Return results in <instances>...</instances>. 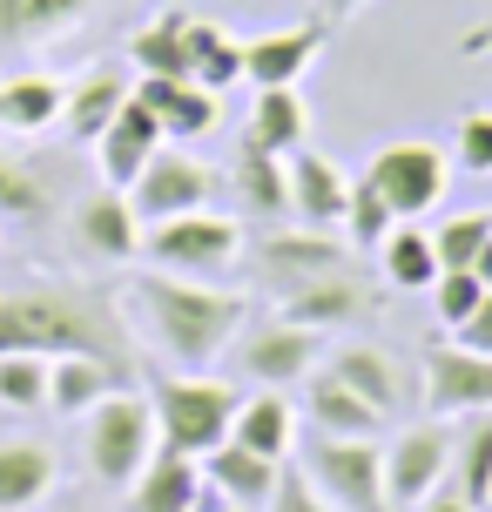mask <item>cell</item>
Here are the masks:
<instances>
[{
	"mask_svg": "<svg viewBox=\"0 0 492 512\" xmlns=\"http://www.w3.org/2000/svg\"><path fill=\"white\" fill-rule=\"evenodd\" d=\"M129 358V310L95 283H21L0 290V358Z\"/></svg>",
	"mask_w": 492,
	"mask_h": 512,
	"instance_id": "cell-1",
	"label": "cell"
},
{
	"mask_svg": "<svg viewBox=\"0 0 492 512\" xmlns=\"http://www.w3.org/2000/svg\"><path fill=\"white\" fill-rule=\"evenodd\" d=\"M122 310L142 324V337H149L176 371H209L216 351H230L236 331H243V317H250V304H243L236 290H216V283H196V277H169V270L129 277Z\"/></svg>",
	"mask_w": 492,
	"mask_h": 512,
	"instance_id": "cell-2",
	"label": "cell"
},
{
	"mask_svg": "<svg viewBox=\"0 0 492 512\" xmlns=\"http://www.w3.org/2000/svg\"><path fill=\"white\" fill-rule=\"evenodd\" d=\"M149 405H156V438L169 452L209 459V452L230 438V418H236L243 398H236L223 378H209V371H176V378H156Z\"/></svg>",
	"mask_w": 492,
	"mask_h": 512,
	"instance_id": "cell-3",
	"label": "cell"
},
{
	"mask_svg": "<svg viewBox=\"0 0 492 512\" xmlns=\"http://www.w3.org/2000/svg\"><path fill=\"white\" fill-rule=\"evenodd\" d=\"M297 472L311 479V492L331 512H391V499H385V452H378L371 438L311 432V438H304Z\"/></svg>",
	"mask_w": 492,
	"mask_h": 512,
	"instance_id": "cell-4",
	"label": "cell"
},
{
	"mask_svg": "<svg viewBox=\"0 0 492 512\" xmlns=\"http://www.w3.org/2000/svg\"><path fill=\"white\" fill-rule=\"evenodd\" d=\"M142 250H149V270H169V277L216 283L223 270H236V256H243V230H236L230 216L189 209V216L149 223V230H142Z\"/></svg>",
	"mask_w": 492,
	"mask_h": 512,
	"instance_id": "cell-5",
	"label": "cell"
},
{
	"mask_svg": "<svg viewBox=\"0 0 492 512\" xmlns=\"http://www.w3.org/2000/svg\"><path fill=\"white\" fill-rule=\"evenodd\" d=\"M81 452H88V472H95L102 486L129 492V479L149 465V452H156V405L135 398V391H108L102 405L88 411Z\"/></svg>",
	"mask_w": 492,
	"mask_h": 512,
	"instance_id": "cell-6",
	"label": "cell"
},
{
	"mask_svg": "<svg viewBox=\"0 0 492 512\" xmlns=\"http://www.w3.org/2000/svg\"><path fill=\"white\" fill-rule=\"evenodd\" d=\"M364 182H371V189L391 203V216H398V223H418V216L445 196L452 169H445V155L432 149V142H391V149L371 155Z\"/></svg>",
	"mask_w": 492,
	"mask_h": 512,
	"instance_id": "cell-7",
	"label": "cell"
},
{
	"mask_svg": "<svg viewBox=\"0 0 492 512\" xmlns=\"http://www.w3.org/2000/svg\"><path fill=\"white\" fill-rule=\"evenodd\" d=\"M209 189H216V176H209L196 155L156 149L149 162H142V176L129 182V209L142 216V230H149V223H169V216L209 209Z\"/></svg>",
	"mask_w": 492,
	"mask_h": 512,
	"instance_id": "cell-8",
	"label": "cell"
},
{
	"mask_svg": "<svg viewBox=\"0 0 492 512\" xmlns=\"http://www.w3.org/2000/svg\"><path fill=\"white\" fill-rule=\"evenodd\" d=\"M445 472H452V432H445L439 418H432V425H412V432H398L385 445V499H391V512L425 506V499L439 492Z\"/></svg>",
	"mask_w": 492,
	"mask_h": 512,
	"instance_id": "cell-9",
	"label": "cell"
},
{
	"mask_svg": "<svg viewBox=\"0 0 492 512\" xmlns=\"http://www.w3.org/2000/svg\"><path fill=\"white\" fill-rule=\"evenodd\" d=\"M317 351H324V331L290 324V317H270V324H257V331L236 344V371L250 384H263V391H284V384L311 378Z\"/></svg>",
	"mask_w": 492,
	"mask_h": 512,
	"instance_id": "cell-10",
	"label": "cell"
},
{
	"mask_svg": "<svg viewBox=\"0 0 492 512\" xmlns=\"http://www.w3.org/2000/svg\"><path fill=\"white\" fill-rule=\"evenodd\" d=\"M425 405H432V418L492 411V358L466 351V344H432L425 351Z\"/></svg>",
	"mask_w": 492,
	"mask_h": 512,
	"instance_id": "cell-11",
	"label": "cell"
},
{
	"mask_svg": "<svg viewBox=\"0 0 492 512\" xmlns=\"http://www.w3.org/2000/svg\"><path fill=\"white\" fill-rule=\"evenodd\" d=\"M284 290V317L290 324H311V331H337V324H358L371 317V283L351 277V270H324V277H297V283H277Z\"/></svg>",
	"mask_w": 492,
	"mask_h": 512,
	"instance_id": "cell-12",
	"label": "cell"
},
{
	"mask_svg": "<svg viewBox=\"0 0 492 512\" xmlns=\"http://www.w3.org/2000/svg\"><path fill=\"white\" fill-rule=\"evenodd\" d=\"M162 149V115L142 95L129 88V102H122V115L95 135V162H102V182L108 189H129L135 176H142V162Z\"/></svg>",
	"mask_w": 492,
	"mask_h": 512,
	"instance_id": "cell-13",
	"label": "cell"
},
{
	"mask_svg": "<svg viewBox=\"0 0 492 512\" xmlns=\"http://www.w3.org/2000/svg\"><path fill=\"white\" fill-rule=\"evenodd\" d=\"M324 34L331 27H270L257 41H243V81L250 88H297L324 48Z\"/></svg>",
	"mask_w": 492,
	"mask_h": 512,
	"instance_id": "cell-14",
	"label": "cell"
},
{
	"mask_svg": "<svg viewBox=\"0 0 492 512\" xmlns=\"http://www.w3.org/2000/svg\"><path fill=\"white\" fill-rule=\"evenodd\" d=\"M135 364L122 358H48V411L54 418H75V411H95L108 391H129Z\"/></svg>",
	"mask_w": 492,
	"mask_h": 512,
	"instance_id": "cell-15",
	"label": "cell"
},
{
	"mask_svg": "<svg viewBox=\"0 0 492 512\" xmlns=\"http://www.w3.org/2000/svg\"><path fill=\"white\" fill-rule=\"evenodd\" d=\"M284 169H290V209H297L311 230H331V223H344V209H351V176L337 169L331 155L297 149Z\"/></svg>",
	"mask_w": 492,
	"mask_h": 512,
	"instance_id": "cell-16",
	"label": "cell"
},
{
	"mask_svg": "<svg viewBox=\"0 0 492 512\" xmlns=\"http://www.w3.org/2000/svg\"><path fill=\"white\" fill-rule=\"evenodd\" d=\"M196 492H203V465L189 459V452L156 445L149 465L129 479V506H122V512H189V506H196Z\"/></svg>",
	"mask_w": 492,
	"mask_h": 512,
	"instance_id": "cell-17",
	"label": "cell"
},
{
	"mask_svg": "<svg viewBox=\"0 0 492 512\" xmlns=\"http://www.w3.org/2000/svg\"><path fill=\"white\" fill-rule=\"evenodd\" d=\"M277 472H284V459H257V452H243L236 438H223L203 459V479L223 492V499H236L243 512H263L277 499Z\"/></svg>",
	"mask_w": 492,
	"mask_h": 512,
	"instance_id": "cell-18",
	"label": "cell"
},
{
	"mask_svg": "<svg viewBox=\"0 0 492 512\" xmlns=\"http://www.w3.org/2000/svg\"><path fill=\"white\" fill-rule=\"evenodd\" d=\"M61 486V459L41 438H7L0 445V512H27Z\"/></svg>",
	"mask_w": 492,
	"mask_h": 512,
	"instance_id": "cell-19",
	"label": "cell"
},
{
	"mask_svg": "<svg viewBox=\"0 0 492 512\" xmlns=\"http://www.w3.org/2000/svg\"><path fill=\"white\" fill-rule=\"evenodd\" d=\"M75 236L95 256H108V263H129V256L142 250V216L129 209V196L102 189V196H88V203L75 209Z\"/></svg>",
	"mask_w": 492,
	"mask_h": 512,
	"instance_id": "cell-20",
	"label": "cell"
},
{
	"mask_svg": "<svg viewBox=\"0 0 492 512\" xmlns=\"http://www.w3.org/2000/svg\"><path fill=\"white\" fill-rule=\"evenodd\" d=\"M230 438L243 452H257V459H290V445H297V411L284 405V391H257V398L236 405Z\"/></svg>",
	"mask_w": 492,
	"mask_h": 512,
	"instance_id": "cell-21",
	"label": "cell"
},
{
	"mask_svg": "<svg viewBox=\"0 0 492 512\" xmlns=\"http://www.w3.org/2000/svg\"><path fill=\"white\" fill-rule=\"evenodd\" d=\"M122 102H129V81L115 75V68H88L81 81H68V102H61V122H68V135L75 142H95L115 115H122Z\"/></svg>",
	"mask_w": 492,
	"mask_h": 512,
	"instance_id": "cell-22",
	"label": "cell"
},
{
	"mask_svg": "<svg viewBox=\"0 0 492 512\" xmlns=\"http://www.w3.org/2000/svg\"><path fill=\"white\" fill-rule=\"evenodd\" d=\"M95 7L102 0H0V48H41Z\"/></svg>",
	"mask_w": 492,
	"mask_h": 512,
	"instance_id": "cell-23",
	"label": "cell"
},
{
	"mask_svg": "<svg viewBox=\"0 0 492 512\" xmlns=\"http://www.w3.org/2000/svg\"><path fill=\"white\" fill-rule=\"evenodd\" d=\"M331 378H344L358 398H371V405L385 411V418L405 405V371H398V358L378 351V344H344L331 358Z\"/></svg>",
	"mask_w": 492,
	"mask_h": 512,
	"instance_id": "cell-24",
	"label": "cell"
},
{
	"mask_svg": "<svg viewBox=\"0 0 492 512\" xmlns=\"http://www.w3.org/2000/svg\"><path fill=\"white\" fill-rule=\"evenodd\" d=\"M304 405H311V432H331V438H371L385 425V411L371 405V398H358V391L344 378H331V371L311 378V398H304Z\"/></svg>",
	"mask_w": 492,
	"mask_h": 512,
	"instance_id": "cell-25",
	"label": "cell"
},
{
	"mask_svg": "<svg viewBox=\"0 0 492 512\" xmlns=\"http://www.w3.org/2000/svg\"><path fill=\"white\" fill-rule=\"evenodd\" d=\"M452 492L466 499L472 512H486L492 506V411H472L466 418V432L452 438Z\"/></svg>",
	"mask_w": 492,
	"mask_h": 512,
	"instance_id": "cell-26",
	"label": "cell"
},
{
	"mask_svg": "<svg viewBox=\"0 0 492 512\" xmlns=\"http://www.w3.org/2000/svg\"><path fill=\"white\" fill-rule=\"evenodd\" d=\"M135 95L162 115V135H203V128H216V95L196 88V81L142 75V81H135Z\"/></svg>",
	"mask_w": 492,
	"mask_h": 512,
	"instance_id": "cell-27",
	"label": "cell"
},
{
	"mask_svg": "<svg viewBox=\"0 0 492 512\" xmlns=\"http://www.w3.org/2000/svg\"><path fill=\"white\" fill-rule=\"evenodd\" d=\"M129 61L142 75H162V81H189V14H156L149 27H135L129 41Z\"/></svg>",
	"mask_w": 492,
	"mask_h": 512,
	"instance_id": "cell-28",
	"label": "cell"
},
{
	"mask_svg": "<svg viewBox=\"0 0 492 512\" xmlns=\"http://www.w3.org/2000/svg\"><path fill=\"white\" fill-rule=\"evenodd\" d=\"M304 95L297 88H257V102H250V142H263L270 155H297L304 149Z\"/></svg>",
	"mask_w": 492,
	"mask_h": 512,
	"instance_id": "cell-29",
	"label": "cell"
},
{
	"mask_svg": "<svg viewBox=\"0 0 492 512\" xmlns=\"http://www.w3.org/2000/svg\"><path fill=\"white\" fill-rule=\"evenodd\" d=\"M263 263H270L277 283H297V277H324V270H351V250L331 243L324 230H304V236H277L263 250Z\"/></svg>",
	"mask_w": 492,
	"mask_h": 512,
	"instance_id": "cell-30",
	"label": "cell"
},
{
	"mask_svg": "<svg viewBox=\"0 0 492 512\" xmlns=\"http://www.w3.org/2000/svg\"><path fill=\"white\" fill-rule=\"evenodd\" d=\"M68 102V81L54 75H14L0 81V122L14 128V135H34V128H48Z\"/></svg>",
	"mask_w": 492,
	"mask_h": 512,
	"instance_id": "cell-31",
	"label": "cell"
},
{
	"mask_svg": "<svg viewBox=\"0 0 492 512\" xmlns=\"http://www.w3.org/2000/svg\"><path fill=\"white\" fill-rule=\"evenodd\" d=\"M378 270H385L391 290H432V277H439V250H432V236L418 230V223H398V230L378 243Z\"/></svg>",
	"mask_w": 492,
	"mask_h": 512,
	"instance_id": "cell-32",
	"label": "cell"
},
{
	"mask_svg": "<svg viewBox=\"0 0 492 512\" xmlns=\"http://www.w3.org/2000/svg\"><path fill=\"white\" fill-rule=\"evenodd\" d=\"M189 81L209 88V95H223L243 81V41H230L223 27L209 21H189Z\"/></svg>",
	"mask_w": 492,
	"mask_h": 512,
	"instance_id": "cell-33",
	"label": "cell"
},
{
	"mask_svg": "<svg viewBox=\"0 0 492 512\" xmlns=\"http://www.w3.org/2000/svg\"><path fill=\"white\" fill-rule=\"evenodd\" d=\"M236 182H243V203L257 209V216H284V209H290L284 155H270L263 142H250V135H243V149H236Z\"/></svg>",
	"mask_w": 492,
	"mask_h": 512,
	"instance_id": "cell-34",
	"label": "cell"
},
{
	"mask_svg": "<svg viewBox=\"0 0 492 512\" xmlns=\"http://www.w3.org/2000/svg\"><path fill=\"white\" fill-rule=\"evenodd\" d=\"M0 405L7 411H48V358L7 351L0 358Z\"/></svg>",
	"mask_w": 492,
	"mask_h": 512,
	"instance_id": "cell-35",
	"label": "cell"
},
{
	"mask_svg": "<svg viewBox=\"0 0 492 512\" xmlns=\"http://www.w3.org/2000/svg\"><path fill=\"white\" fill-rule=\"evenodd\" d=\"M48 209V189H41V176L27 169L21 155L0 149V223H34Z\"/></svg>",
	"mask_w": 492,
	"mask_h": 512,
	"instance_id": "cell-36",
	"label": "cell"
},
{
	"mask_svg": "<svg viewBox=\"0 0 492 512\" xmlns=\"http://www.w3.org/2000/svg\"><path fill=\"white\" fill-rule=\"evenodd\" d=\"M344 230H351V243H358V250H378V243L398 230L391 203H385V196H378V189H371L364 176L351 182V209H344Z\"/></svg>",
	"mask_w": 492,
	"mask_h": 512,
	"instance_id": "cell-37",
	"label": "cell"
},
{
	"mask_svg": "<svg viewBox=\"0 0 492 512\" xmlns=\"http://www.w3.org/2000/svg\"><path fill=\"white\" fill-rule=\"evenodd\" d=\"M486 243H492V216H452V223L432 236V250H439V270H472Z\"/></svg>",
	"mask_w": 492,
	"mask_h": 512,
	"instance_id": "cell-38",
	"label": "cell"
},
{
	"mask_svg": "<svg viewBox=\"0 0 492 512\" xmlns=\"http://www.w3.org/2000/svg\"><path fill=\"white\" fill-rule=\"evenodd\" d=\"M479 304H486V283L472 277V270H439V277H432V310H439V324L459 331Z\"/></svg>",
	"mask_w": 492,
	"mask_h": 512,
	"instance_id": "cell-39",
	"label": "cell"
},
{
	"mask_svg": "<svg viewBox=\"0 0 492 512\" xmlns=\"http://www.w3.org/2000/svg\"><path fill=\"white\" fill-rule=\"evenodd\" d=\"M452 155L472 176H492V115H466V122L452 128Z\"/></svg>",
	"mask_w": 492,
	"mask_h": 512,
	"instance_id": "cell-40",
	"label": "cell"
},
{
	"mask_svg": "<svg viewBox=\"0 0 492 512\" xmlns=\"http://www.w3.org/2000/svg\"><path fill=\"white\" fill-rule=\"evenodd\" d=\"M270 512H331V506L311 492V479H304L297 465H284V472H277V499H270Z\"/></svg>",
	"mask_w": 492,
	"mask_h": 512,
	"instance_id": "cell-41",
	"label": "cell"
},
{
	"mask_svg": "<svg viewBox=\"0 0 492 512\" xmlns=\"http://www.w3.org/2000/svg\"><path fill=\"white\" fill-rule=\"evenodd\" d=\"M452 337H459L466 351H486V358H492V290H486V304L472 310V317H466V324H459Z\"/></svg>",
	"mask_w": 492,
	"mask_h": 512,
	"instance_id": "cell-42",
	"label": "cell"
},
{
	"mask_svg": "<svg viewBox=\"0 0 492 512\" xmlns=\"http://www.w3.org/2000/svg\"><path fill=\"white\" fill-rule=\"evenodd\" d=\"M425 512H472V506H466L452 486H445V492H432V499H425Z\"/></svg>",
	"mask_w": 492,
	"mask_h": 512,
	"instance_id": "cell-43",
	"label": "cell"
},
{
	"mask_svg": "<svg viewBox=\"0 0 492 512\" xmlns=\"http://www.w3.org/2000/svg\"><path fill=\"white\" fill-rule=\"evenodd\" d=\"M459 48H466V54H486V48H492V21L479 27V34H466V41H459Z\"/></svg>",
	"mask_w": 492,
	"mask_h": 512,
	"instance_id": "cell-44",
	"label": "cell"
},
{
	"mask_svg": "<svg viewBox=\"0 0 492 512\" xmlns=\"http://www.w3.org/2000/svg\"><path fill=\"white\" fill-rule=\"evenodd\" d=\"M472 277H479V283H486V290H492V243H486V250H479V263H472Z\"/></svg>",
	"mask_w": 492,
	"mask_h": 512,
	"instance_id": "cell-45",
	"label": "cell"
},
{
	"mask_svg": "<svg viewBox=\"0 0 492 512\" xmlns=\"http://www.w3.org/2000/svg\"><path fill=\"white\" fill-rule=\"evenodd\" d=\"M324 7H331V21H351V14H358L364 0H324Z\"/></svg>",
	"mask_w": 492,
	"mask_h": 512,
	"instance_id": "cell-46",
	"label": "cell"
},
{
	"mask_svg": "<svg viewBox=\"0 0 492 512\" xmlns=\"http://www.w3.org/2000/svg\"><path fill=\"white\" fill-rule=\"evenodd\" d=\"M486 512H492V506H486Z\"/></svg>",
	"mask_w": 492,
	"mask_h": 512,
	"instance_id": "cell-47",
	"label": "cell"
}]
</instances>
